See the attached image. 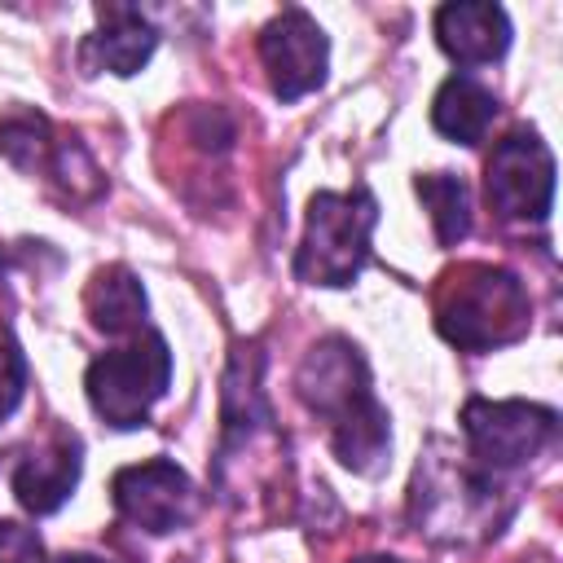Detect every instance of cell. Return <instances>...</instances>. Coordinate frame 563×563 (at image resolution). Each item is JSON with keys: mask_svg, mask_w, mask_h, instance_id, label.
Instances as JSON below:
<instances>
[{"mask_svg": "<svg viewBox=\"0 0 563 563\" xmlns=\"http://www.w3.org/2000/svg\"><path fill=\"white\" fill-rule=\"evenodd\" d=\"M299 400L330 422L334 457L356 475H378L391 453V418L369 387V365L356 343L330 334L308 347L295 374Z\"/></svg>", "mask_w": 563, "mask_h": 563, "instance_id": "1", "label": "cell"}, {"mask_svg": "<svg viewBox=\"0 0 563 563\" xmlns=\"http://www.w3.org/2000/svg\"><path fill=\"white\" fill-rule=\"evenodd\" d=\"M515 484L506 475H493L462 457H435L427 453L413 471V523L431 541L466 545L497 537L501 523L515 515Z\"/></svg>", "mask_w": 563, "mask_h": 563, "instance_id": "2", "label": "cell"}, {"mask_svg": "<svg viewBox=\"0 0 563 563\" xmlns=\"http://www.w3.org/2000/svg\"><path fill=\"white\" fill-rule=\"evenodd\" d=\"M532 303L523 282L497 264H457L435 290V330L462 352H493L528 334Z\"/></svg>", "mask_w": 563, "mask_h": 563, "instance_id": "3", "label": "cell"}, {"mask_svg": "<svg viewBox=\"0 0 563 563\" xmlns=\"http://www.w3.org/2000/svg\"><path fill=\"white\" fill-rule=\"evenodd\" d=\"M378 224V202L365 185L343 194L321 189L308 202L303 238L295 251V277L308 286H352L369 260V238Z\"/></svg>", "mask_w": 563, "mask_h": 563, "instance_id": "4", "label": "cell"}, {"mask_svg": "<svg viewBox=\"0 0 563 563\" xmlns=\"http://www.w3.org/2000/svg\"><path fill=\"white\" fill-rule=\"evenodd\" d=\"M167 383H172V352L158 330H141L132 343L101 352L84 374L92 413L114 431L145 427V418L163 400Z\"/></svg>", "mask_w": 563, "mask_h": 563, "instance_id": "5", "label": "cell"}, {"mask_svg": "<svg viewBox=\"0 0 563 563\" xmlns=\"http://www.w3.org/2000/svg\"><path fill=\"white\" fill-rule=\"evenodd\" d=\"M466 457L493 475H515L532 457H541L559 435V413L532 400H484L471 396L462 405Z\"/></svg>", "mask_w": 563, "mask_h": 563, "instance_id": "6", "label": "cell"}, {"mask_svg": "<svg viewBox=\"0 0 563 563\" xmlns=\"http://www.w3.org/2000/svg\"><path fill=\"white\" fill-rule=\"evenodd\" d=\"M484 198L501 220H545L554 207V154L532 128L506 132L484 163Z\"/></svg>", "mask_w": 563, "mask_h": 563, "instance_id": "7", "label": "cell"}, {"mask_svg": "<svg viewBox=\"0 0 563 563\" xmlns=\"http://www.w3.org/2000/svg\"><path fill=\"white\" fill-rule=\"evenodd\" d=\"M110 497H114V510L132 528L154 532V537L185 528L194 519V510H198L194 479L167 457H150V462H136V466H123L110 479Z\"/></svg>", "mask_w": 563, "mask_h": 563, "instance_id": "8", "label": "cell"}, {"mask_svg": "<svg viewBox=\"0 0 563 563\" xmlns=\"http://www.w3.org/2000/svg\"><path fill=\"white\" fill-rule=\"evenodd\" d=\"M260 62L268 70V88L277 101H299L325 84L330 40L303 9H282L260 31Z\"/></svg>", "mask_w": 563, "mask_h": 563, "instance_id": "9", "label": "cell"}, {"mask_svg": "<svg viewBox=\"0 0 563 563\" xmlns=\"http://www.w3.org/2000/svg\"><path fill=\"white\" fill-rule=\"evenodd\" d=\"M0 150L22 167V172H44L53 176L70 198H92L101 189V172L92 167L88 150L75 136H57L44 114H9L0 123Z\"/></svg>", "mask_w": 563, "mask_h": 563, "instance_id": "10", "label": "cell"}, {"mask_svg": "<svg viewBox=\"0 0 563 563\" xmlns=\"http://www.w3.org/2000/svg\"><path fill=\"white\" fill-rule=\"evenodd\" d=\"M435 40L457 66H488L510 48V18L488 0H453L435 9Z\"/></svg>", "mask_w": 563, "mask_h": 563, "instance_id": "11", "label": "cell"}, {"mask_svg": "<svg viewBox=\"0 0 563 563\" xmlns=\"http://www.w3.org/2000/svg\"><path fill=\"white\" fill-rule=\"evenodd\" d=\"M158 48V31L132 4H97V31L84 40V66L119 79L136 75Z\"/></svg>", "mask_w": 563, "mask_h": 563, "instance_id": "12", "label": "cell"}, {"mask_svg": "<svg viewBox=\"0 0 563 563\" xmlns=\"http://www.w3.org/2000/svg\"><path fill=\"white\" fill-rule=\"evenodd\" d=\"M79 435L62 431L53 435V444L26 453L18 466H13V493H18V506L31 510V515H53L79 484V471H84V457H79Z\"/></svg>", "mask_w": 563, "mask_h": 563, "instance_id": "13", "label": "cell"}, {"mask_svg": "<svg viewBox=\"0 0 563 563\" xmlns=\"http://www.w3.org/2000/svg\"><path fill=\"white\" fill-rule=\"evenodd\" d=\"M84 312H88L92 330L119 339V334H141L150 303L128 264H106L92 273L88 290H84Z\"/></svg>", "mask_w": 563, "mask_h": 563, "instance_id": "14", "label": "cell"}, {"mask_svg": "<svg viewBox=\"0 0 563 563\" xmlns=\"http://www.w3.org/2000/svg\"><path fill=\"white\" fill-rule=\"evenodd\" d=\"M497 119V97L471 75H449L431 97V123L457 145H479Z\"/></svg>", "mask_w": 563, "mask_h": 563, "instance_id": "15", "label": "cell"}, {"mask_svg": "<svg viewBox=\"0 0 563 563\" xmlns=\"http://www.w3.org/2000/svg\"><path fill=\"white\" fill-rule=\"evenodd\" d=\"M413 189H418L422 207L431 211L440 246H457L471 233V189H466V180L453 176V172H422L413 180Z\"/></svg>", "mask_w": 563, "mask_h": 563, "instance_id": "16", "label": "cell"}, {"mask_svg": "<svg viewBox=\"0 0 563 563\" xmlns=\"http://www.w3.org/2000/svg\"><path fill=\"white\" fill-rule=\"evenodd\" d=\"M26 391V356L18 352V343L0 339V422L22 405Z\"/></svg>", "mask_w": 563, "mask_h": 563, "instance_id": "17", "label": "cell"}, {"mask_svg": "<svg viewBox=\"0 0 563 563\" xmlns=\"http://www.w3.org/2000/svg\"><path fill=\"white\" fill-rule=\"evenodd\" d=\"M0 563H44V541L35 528L4 519L0 523Z\"/></svg>", "mask_w": 563, "mask_h": 563, "instance_id": "18", "label": "cell"}, {"mask_svg": "<svg viewBox=\"0 0 563 563\" xmlns=\"http://www.w3.org/2000/svg\"><path fill=\"white\" fill-rule=\"evenodd\" d=\"M53 563H106V559H97V554H62Z\"/></svg>", "mask_w": 563, "mask_h": 563, "instance_id": "19", "label": "cell"}, {"mask_svg": "<svg viewBox=\"0 0 563 563\" xmlns=\"http://www.w3.org/2000/svg\"><path fill=\"white\" fill-rule=\"evenodd\" d=\"M352 563H400V559H391V554H365V559H352Z\"/></svg>", "mask_w": 563, "mask_h": 563, "instance_id": "20", "label": "cell"}]
</instances>
